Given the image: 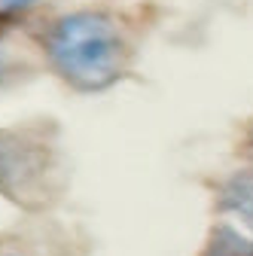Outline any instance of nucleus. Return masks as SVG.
Segmentation results:
<instances>
[{
	"label": "nucleus",
	"instance_id": "423d86ee",
	"mask_svg": "<svg viewBox=\"0 0 253 256\" xmlns=\"http://www.w3.org/2000/svg\"><path fill=\"white\" fill-rule=\"evenodd\" d=\"M6 74H10V61H6V52H4V46H0V82L6 80Z\"/></svg>",
	"mask_w": 253,
	"mask_h": 256
},
{
	"label": "nucleus",
	"instance_id": "f03ea898",
	"mask_svg": "<svg viewBox=\"0 0 253 256\" xmlns=\"http://www.w3.org/2000/svg\"><path fill=\"white\" fill-rule=\"evenodd\" d=\"M49 171L52 152L37 132L0 128V196L22 204L43 202Z\"/></svg>",
	"mask_w": 253,
	"mask_h": 256
},
{
	"label": "nucleus",
	"instance_id": "7ed1b4c3",
	"mask_svg": "<svg viewBox=\"0 0 253 256\" xmlns=\"http://www.w3.org/2000/svg\"><path fill=\"white\" fill-rule=\"evenodd\" d=\"M216 208L244 226H253V171H235L220 183Z\"/></svg>",
	"mask_w": 253,
	"mask_h": 256
},
{
	"label": "nucleus",
	"instance_id": "20e7f679",
	"mask_svg": "<svg viewBox=\"0 0 253 256\" xmlns=\"http://www.w3.org/2000/svg\"><path fill=\"white\" fill-rule=\"evenodd\" d=\"M202 256H253V238H247L232 222H216Z\"/></svg>",
	"mask_w": 253,
	"mask_h": 256
},
{
	"label": "nucleus",
	"instance_id": "f257e3e1",
	"mask_svg": "<svg viewBox=\"0 0 253 256\" xmlns=\"http://www.w3.org/2000/svg\"><path fill=\"white\" fill-rule=\"evenodd\" d=\"M43 49L58 76L80 92H101L128 68V40L119 22L101 10L64 12L46 24Z\"/></svg>",
	"mask_w": 253,
	"mask_h": 256
},
{
	"label": "nucleus",
	"instance_id": "39448f33",
	"mask_svg": "<svg viewBox=\"0 0 253 256\" xmlns=\"http://www.w3.org/2000/svg\"><path fill=\"white\" fill-rule=\"evenodd\" d=\"M40 0H0V18H10V16H22L30 6H37Z\"/></svg>",
	"mask_w": 253,
	"mask_h": 256
}]
</instances>
